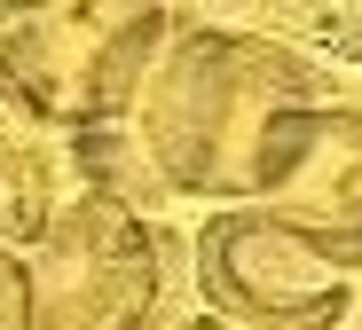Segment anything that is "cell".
<instances>
[{"instance_id": "2", "label": "cell", "mask_w": 362, "mask_h": 330, "mask_svg": "<svg viewBox=\"0 0 362 330\" xmlns=\"http://www.w3.org/2000/svg\"><path fill=\"white\" fill-rule=\"evenodd\" d=\"M173 8L142 0H64V8H0V87H8L55 142L127 134L134 87L165 40Z\"/></svg>"}, {"instance_id": "5", "label": "cell", "mask_w": 362, "mask_h": 330, "mask_svg": "<svg viewBox=\"0 0 362 330\" xmlns=\"http://www.w3.org/2000/svg\"><path fill=\"white\" fill-rule=\"evenodd\" d=\"M245 213L299 236L323 268L362 276V110L323 102L268 134V173Z\"/></svg>"}, {"instance_id": "8", "label": "cell", "mask_w": 362, "mask_h": 330, "mask_svg": "<svg viewBox=\"0 0 362 330\" xmlns=\"http://www.w3.org/2000/svg\"><path fill=\"white\" fill-rule=\"evenodd\" d=\"M181 330H228V322H213V314H189V322H181Z\"/></svg>"}, {"instance_id": "6", "label": "cell", "mask_w": 362, "mask_h": 330, "mask_svg": "<svg viewBox=\"0 0 362 330\" xmlns=\"http://www.w3.org/2000/svg\"><path fill=\"white\" fill-rule=\"evenodd\" d=\"M55 181H64V142H55L24 102L0 87V252H8V244H32V236L47 228V213L64 205Z\"/></svg>"}, {"instance_id": "3", "label": "cell", "mask_w": 362, "mask_h": 330, "mask_svg": "<svg viewBox=\"0 0 362 330\" xmlns=\"http://www.w3.org/2000/svg\"><path fill=\"white\" fill-rule=\"evenodd\" d=\"M32 330H150L165 314V236L127 196L79 189L24 244Z\"/></svg>"}, {"instance_id": "4", "label": "cell", "mask_w": 362, "mask_h": 330, "mask_svg": "<svg viewBox=\"0 0 362 330\" xmlns=\"http://www.w3.org/2000/svg\"><path fill=\"white\" fill-rule=\"evenodd\" d=\"M197 299L213 322L228 330H339L346 307H354V283L339 268H323V259L284 236L276 220L228 205L197 228Z\"/></svg>"}, {"instance_id": "7", "label": "cell", "mask_w": 362, "mask_h": 330, "mask_svg": "<svg viewBox=\"0 0 362 330\" xmlns=\"http://www.w3.org/2000/svg\"><path fill=\"white\" fill-rule=\"evenodd\" d=\"M0 330H32V307H24V259L0 252Z\"/></svg>"}, {"instance_id": "1", "label": "cell", "mask_w": 362, "mask_h": 330, "mask_svg": "<svg viewBox=\"0 0 362 330\" xmlns=\"http://www.w3.org/2000/svg\"><path fill=\"white\" fill-rule=\"evenodd\" d=\"M331 79L268 32H221L173 16L127 110V150L165 196L252 205L268 173V134L299 110H323Z\"/></svg>"}]
</instances>
